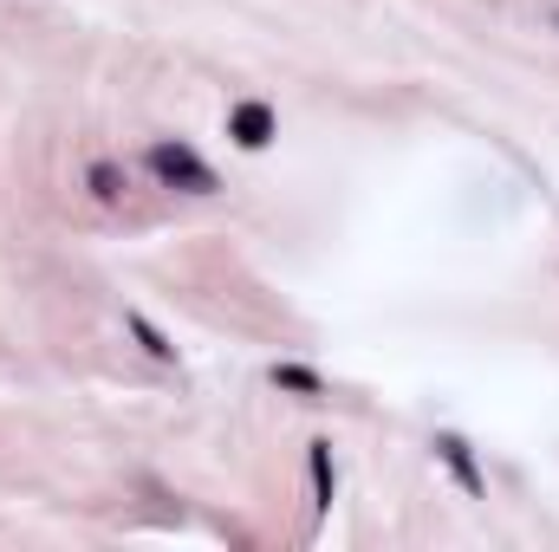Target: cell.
I'll return each mask as SVG.
<instances>
[{"instance_id": "cell-1", "label": "cell", "mask_w": 559, "mask_h": 552, "mask_svg": "<svg viewBox=\"0 0 559 552\" xmlns=\"http://www.w3.org/2000/svg\"><path fill=\"white\" fill-rule=\"evenodd\" d=\"M150 169H156L163 189H182V195H215V189H222L215 169H209L189 143H150Z\"/></svg>"}, {"instance_id": "cell-2", "label": "cell", "mask_w": 559, "mask_h": 552, "mask_svg": "<svg viewBox=\"0 0 559 552\" xmlns=\"http://www.w3.org/2000/svg\"><path fill=\"white\" fill-rule=\"evenodd\" d=\"M228 137H235V143H248V149L274 143V111H267V105H241V111L228 118Z\"/></svg>"}, {"instance_id": "cell-3", "label": "cell", "mask_w": 559, "mask_h": 552, "mask_svg": "<svg viewBox=\"0 0 559 552\" xmlns=\"http://www.w3.org/2000/svg\"><path fill=\"white\" fill-rule=\"evenodd\" d=\"M436 448H442V461L455 468V481H462L468 494H481V475H475V461H468V442H462V435H442Z\"/></svg>"}, {"instance_id": "cell-4", "label": "cell", "mask_w": 559, "mask_h": 552, "mask_svg": "<svg viewBox=\"0 0 559 552\" xmlns=\"http://www.w3.org/2000/svg\"><path fill=\"white\" fill-rule=\"evenodd\" d=\"M306 461H312V488H319V507H332V488H338V475H332V442H312V448H306Z\"/></svg>"}, {"instance_id": "cell-5", "label": "cell", "mask_w": 559, "mask_h": 552, "mask_svg": "<svg viewBox=\"0 0 559 552\" xmlns=\"http://www.w3.org/2000/svg\"><path fill=\"white\" fill-rule=\"evenodd\" d=\"M124 189H131V176L118 163H92V195L98 202H124Z\"/></svg>"}, {"instance_id": "cell-6", "label": "cell", "mask_w": 559, "mask_h": 552, "mask_svg": "<svg viewBox=\"0 0 559 552\" xmlns=\"http://www.w3.org/2000/svg\"><path fill=\"white\" fill-rule=\"evenodd\" d=\"M131 332H138V338H143V351H150V358H163V364L176 358V345H169V338H163V332H156L150 319H138V312H131Z\"/></svg>"}, {"instance_id": "cell-7", "label": "cell", "mask_w": 559, "mask_h": 552, "mask_svg": "<svg viewBox=\"0 0 559 552\" xmlns=\"http://www.w3.org/2000/svg\"><path fill=\"white\" fill-rule=\"evenodd\" d=\"M274 384H286V391H299V397H319V377L312 371H299V364H280Z\"/></svg>"}]
</instances>
